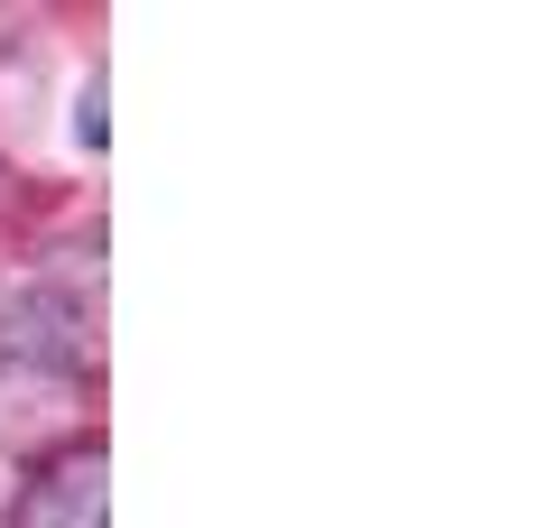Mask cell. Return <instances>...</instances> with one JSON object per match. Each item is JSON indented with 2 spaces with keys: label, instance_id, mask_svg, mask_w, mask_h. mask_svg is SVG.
I'll use <instances>...</instances> for the list:
<instances>
[{
  "label": "cell",
  "instance_id": "obj_1",
  "mask_svg": "<svg viewBox=\"0 0 556 528\" xmlns=\"http://www.w3.org/2000/svg\"><path fill=\"white\" fill-rule=\"evenodd\" d=\"M20 528H102V445H75L28 482Z\"/></svg>",
  "mask_w": 556,
  "mask_h": 528
}]
</instances>
